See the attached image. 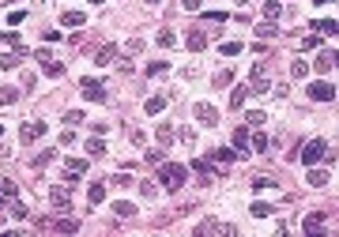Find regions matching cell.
<instances>
[{
	"label": "cell",
	"instance_id": "6da1fadb",
	"mask_svg": "<svg viewBox=\"0 0 339 237\" xmlns=\"http://www.w3.org/2000/svg\"><path fill=\"white\" fill-rule=\"evenodd\" d=\"M321 158H324V162H332L336 154L328 151V143H324V139H309V143L302 147V162H305V166H317Z\"/></svg>",
	"mask_w": 339,
	"mask_h": 237
},
{
	"label": "cell",
	"instance_id": "7a4b0ae2",
	"mask_svg": "<svg viewBox=\"0 0 339 237\" xmlns=\"http://www.w3.org/2000/svg\"><path fill=\"white\" fill-rule=\"evenodd\" d=\"M159 181L166 185V192H177V188L185 185V166H173V162H166V166L159 169Z\"/></svg>",
	"mask_w": 339,
	"mask_h": 237
},
{
	"label": "cell",
	"instance_id": "3957f363",
	"mask_svg": "<svg viewBox=\"0 0 339 237\" xmlns=\"http://www.w3.org/2000/svg\"><path fill=\"white\" fill-rule=\"evenodd\" d=\"M234 234V226L230 222H219V219H203L200 226H196V237H230Z\"/></svg>",
	"mask_w": 339,
	"mask_h": 237
},
{
	"label": "cell",
	"instance_id": "277c9868",
	"mask_svg": "<svg viewBox=\"0 0 339 237\" xmlns=\"http://www.w3.org/2000/svg\"><path fill=\"white\" fill-rule=\"evenodd\" d=\"M192 117L200 120L203 128H211V124H219V110H215L211 102H196V106H192Z\"/></svg>",
	"mask_w": 339,
	"mask_h": 237
},
{
	"label": "cell",
	"instance_id": "5b68a950",
	"mask_svg": "<svg viewBox=\"0 0 339 237\" xmlns=\"http://www.w3.org/2000/svg\"><path fill=\"white\" fill-rule=\"evenodd\" d=\"M45 132H49V124H42V120H30V124L19 128V143H38Z\"/></svg>",
	"mask_w": 339,
	"mask_h": 237
},
{
	"label": "cell",
	"instance_id": "8992f818",
	"mask_svg": "<svg viewBox=\"0 0 339 237\" xmlns=\"http://www.w3.org/2000/svg\"><path fill=\"white\" fill-rule=\"evenodd\" d=\"M49 203L57 207V211H68V207H72V188L68 185H53L49 188Z\"/></svg>",
	"mask_w": 339,
	"mask_h": 237
},
{
	"label": "cell",
	"instance_id": "52a82bcc",
	"mask_svg": "<svg viewBox=\"0 0 339 237\" xmlns=\"http://www.w3.org/2000/svg\"><path fill=\"white\" fill-rule=\"evenodd\" d=\"M309 98H313V102H332V98H336V87L321 79V83H313V87H309Z\"/></svg>",
	"mask_w": 339,
	"mask_h": 237
},
{
	"label": "cell",
	"instance_id": "ba28073f",
	"mask_svg": "<svg viewBox=\"0 0 339 237\" xmlns=\"http://www.w3.org/2000/svg\"><path fill=\"white\" fill-rule=\"evenodd\" d=\"M79 83H83V91H87V98H91V102H106V91H102V83H98L94 76L79 79Z\"/></svg>",
	"mask_w": 339,
	"mask_h": 237
},
{
	"label": "cell",
	"instance_id": "9c48e42d",
	"mask_svg": "<svg viewBox=\"0 0 339 237\" xmlns=\"http://www.w3.org/2000/svg\"><path fill=\"white\" fill-rule=\"evenodd\" d=\"M249 91H256V94H264V91H271V79L264 76V68L256 64V72H253V79H249Z\"/></svg>",
	"mask_w": 339,
	"mask_h": 237
},
{
	"label": "cell",
	"instance_id": "30bf717a",
	"mask_svg": "<svg viewBox=\"0 0 339 237\" xmlns=\"http://www.w3.org/2000/svg\"><path fill=\"white\" fill-rule=\"evenodd\" d=\"M237 158V147H219V151H211V162H219V166H226V162Z\"/></svg>",
	"mask_w": 339,
	"mask_h": 237
},
{
	"label": "cell",
	"instance_id": "8fae6325",
	"mask_svg": "<svg viewBox=\"0 0 339 237\" xmlns=\"http://www.w3.org/2000/svg\"><path fill=\"white\" fill-rule=\"evenodd\" d=\"M64 173H68V177H83V173H87V162L83 158H68L64 162Z\"/></svg>",
	"mask_w": 339,
	"mask_h": 237
},
{
	"label": "cell",
	"instance_id": "7c38bea8",
	"mask_svg": "<svg viewBox=\"0 0 339 237\" xmlns=\"http://www.w3.org/2000/svg\"><path fill=\"white\" fill-rule=\"evenodd\" d=\"M144 110L151 113V117H155V113H162V110H166V94H151V98L144 102Z\"/></svg>",
	"mask_w": 339,
	"mask_h": 237
},
{
	"label": "cell",
	"instance_id": "4fadbf2b",
	"mask_svg": "<svg viewBox=\"0 0 339 237\" xmlns=\"http://www.w3.org/2000/svg\"><path fill=\"white\" fill-rule=\"evenodd\" d=\"M87 200H91V203H94V207H98V203H102V200H106V181H94V185H91V188H87Z\"/></svg>",
	"mask_w": 339,
	"mask_h": 237
},
{
	"label": "cell",
	"instance_id": "5bb4252c",
	"mask_svg": "<svg viewBox=\"0 0 339 237\" xmlns=\"http://www.w3.org/2000/svg\"><path fill=\"white\" fill-rule=\"evenodd\" d=\"M302 230H305V234H317V230H324V215H305V222H302Z\"/></svg>",
	"mask_w": 339,
	"mask_h": 237
},
{
	"label": "cell",
	"instance_id": "9a60e30c",
	"mask_svg": "<svg viewBox=\"0 0 339 237\" xmlns=\"http://www.w3.org/2000/svg\"><path fill=\"white\" fill-rule=\"evenodd\" d=\"M249 98V87H237V91H230V110H241Z\"/></svg>",
	"mask_w": 339,
	"mask_h": 237
},
{
	"label": "cell",
	"instance_id": "2e32d148",
	"mask_svg": "<svg viewBox=\"0 0 339 237\" xmlns=\"http://www.w3.org/2000/svg\"><path fill=\"white\" fill-rule=\"evenodd\" d=\"M53 230H57V234H76L79 222L76 219H57V222H53Z\"/></svg>",
	"mask_w": 339,
	"mask_h": 237
},
{
	"label": "cell",
	"instance_id": "e0dca14e",
	"mask_svg": "<svg viewBox=\"0 0 339 237\" xmlns=\"http://www.w3.org/2000/svg\"><path fill=\"white\" fill-rule=\"evenodd\" d=\"M313 30H317V34H339V23H332V19H317Z\"/></svg>",
	"mask_w": 339,
	"mask_h": 237
},
{
	"label": "cell",
	"instance_id": "ac0fdd59",
	"mask_svg": "<svg viewBox=\"0 0 339 237\" xmlns=\"http://www.w3.org/2000/svg\"><path fill=\"white\" fill-rule=\"evenodd\" d=\"M19 102V87H0V106H11Z\"/></svg>",
	"mask_w": 339,
	"mask_h": 237
},
{
	"label": "cell",
	"instance_id": "d6986e66",
	"mask_svg": "<svg viewBox=\"0 0 339 237\" xmlns=\"http://www.w3.org/2000/svg\"><path fill=\"white\" fill-rule=\"evenodd\" d=\"M279 15H283V4H275V0H268V4H264V19H271V23H275Z\"/></svg>",
	"mask_w": 339,
	"mask_h": 237
},
{
	"label": "cell",
	"instance_id": "ffe728a7",
	"mask_svg": "<svg viewBox=\"0 0 339 237\" xmlns=\"http://www.w3.org/2000/svg\"><path fill=\"white\" fill-rule=\"evenodd\" d=\"M113 215H117V219H132V215H136V207L121 200V203H113Z\"/></svg>",
	"mask_w": 339,
	"mask_h": 237
},
{
	"label": "cell",
	"instance_id": "44dd1931",
	"mask_svg": "<svg viewBox=\"0 0 339 237\" xmlns=\"http://www.w3.org/2000/svg\"><path fill=\"white\" fill-rule=\"evenodd\" d=\"M0 200H8V203L15 200V185H11L8 177H0Z\"/></svg>",
	"mask_w": 339,
	"mask_h": 237
},
{
	"label": "cell",
	"instance_id": "7402d4cb",
	"mask_svg": "<svg viewBox=\"0 0 339 237\" xmlns=\"http://www.w3.org/2000/svg\"><path fill=\"white\" fill-rule=\"evenodd\" d=\"M309 185H313V188H324V185H328V173H324V169H309Z\"/></svg>",
	"mask_w": 339,
	"mask_h": 237
},
{
	"label": "cell",
	"instance_id": "603a6c76",
	"mask_svg": "<svg viewBox=\"0 0 339 237\" xmlns=\"http://www.w3.org/2000/svg\"><path fill=\"white\" fill-rule=\"evenodd\" d=\"M60 23H64V26H83L87 19L79 15V11H64V15H60Z\"/></svg>",
	"mask_w": 339,
	"mask_h": 237
},
{
	"label": "cell",
	"instance_id": "cb8c5ba5",
	"mask_svg": "<svg viewBox=\"0 0 339 237\" xmlns=\"http://www.w3.org/2000/svg\"><path fill=\"white\" fill-rule=\"evenodd\" d=\"M256 34H260V38H275V34H279V26L268 19V23H256Z\"/></svg>",
	"mask_w": 339,
	"mask_h": 237
},
{
	"label": "cell",
	"instance_id": "d4e9b609",
	"mask_svg": "<svg viewBox=\"0 0 339 237\" xmlns=\"http://www.w3.org/2000/svg\"><path fill=\"white\" fill-rule=\"evenodd\" d=\"M313 68L321 72V76H324V72H332V53H321V57L313 60Z\"/></svg>",
	"mask_w": 339,
	"mask_h": 237
},
{
	"label": "cell",
	"instance_id": "484cf974",
	"mask_svg": "<svg viewBox=\"0 0 339 237\" xmlns=\"http://www.w3.org/2000/svg\"><path fill=\"white\" fill-rule=\"evenodd\" d=\"M234 147H237V151H245V147H249V128H237V132H234Z\"/></svg>",
	"mask_w": 339,
	"mask_h": 237
},
{
	"label": "cell",
	"instance_id": "4316f807",
	"mask_svg": "<svg viewBox=\"0 0 339 237\" xmlns=\"http://www.w3.org/2000/svg\"><path fill=\"white\" fill-rule=\"evenodd\" d=\"M203 45H207V34H200V30H196L192 38H188V49H192V53H200Z\"/></svg>",
	"mask_w": 339,
	"mask_h": 237
},
{
	"label": "cell",
	"instance_id": "83f0119b",
	"mask_svg": "<svg viewBox=\"0 0 339 237\" xmlns=\"http://www.w3.org/2000/svg\"><path fill=\"white\" fill-rule=\"evenodd\" d=\"M219 53H222V57H237V53H241V42H222Z\"/></svg>",
	"mask_w": 339,
	"mask_h": 237
},
{
	"label": "cell",
	"instance_id": "f1b7e54d",
	"mask_svg": "<svg viewBox=\"0 0 339 237\" xmlns=\"http://www.w3.org/2000/svg\"><path fill=\"white\" fill-rule=\"evenodd\" d=\"M264 120H268V117H264L260 110H249V113H245V124H253V128H260Z\"/></svg>",
	"mask_w": 339,
	"mask_h": 237
},
{
	"label": "cell",
	"instance_id": "f546056e",
	"mask_svg": "<svg viewBox=\"0 0 339 237\" xmlns=\"http://www.w3.org/2000/svg\"><path fill=\"white\" fill-rule=\"evenodd\" d=\"M42 72H45V76H60L64 64H57V60H42Z\"/></svg>",
	"mask_w": 339,
	"mask_h": 237
},
{
	"label": "cell",
	"instance_id": "4dcf8cb0",
	"mask_svg": "<svg viewBox=\"0 0 339 237\" xmlns=\"http://www.w3.org/2000/svg\"><path fill=\"white\" fill-rule=\"evenodd\" d=\"M173 139H177V132H173L170 124H162L159 128V143H173Z\"/></svg>",
	"mask_w": 339,
	"mask_h": 237
},
{
	"label": "cell",
	"instance_id": "1f68e13d",
	"mask_svg": "<svg viewBox=\"0 0 339 237\" xmlns=\"http://www.w3.org/2000/svg\"><path fill=\"white\" fill-rule=\"evenodd\" d=\"M249 215H253V219H268L271 207H268V203H253V207H249Z\"/></svg>",
	"mask_w": 339,
	"mask_h": 237
},
{
	"label": "cell",
	"instance_id": "d6a6232c",
	"mask_svg": "<svg viewBox=\"0 0 339 237\" xmlns=\"http://www.w3.org/2000/svg\"><path fill=\"white\" fill-rule=\"evenodd\" d=\"M87 154H94V158H98V154H106V147H102L98 135H94V139H87Z\"/></svg>",
	"mask_w": 339,
	"mask_h": 237
},
{
	"label": "cell",
	"instance_id": "836d02e7",
	"mask_svg": "<svg viewBox=\"0 0 339 237\" xmlns=\"http://www.w3.org/2000/svg\"><path fill=\"white\" fill-rule=\"evenodd\" d=\"M19 57H23V53H8V57H0V68H19Z\"/></svg>",
	"mask_w": 339,
	"mask_h": 237
},
{
	"label": "cell",
	"instance_id": "e575fe53",
	"mask_svg": "<svg viewBox=\"0 0 339 237\" xmlns=\"http://www.w3.org/2000/svg\"><path fill=\"white\" fill-rule=\"evenodd\" d=\"M106 185H110V188H128L132 181H128V173H117V177H110Z\"/></svg>",
	"mask_w": 339,
	"mask_h": 237
},
{
	"label": "cell",
	"instance_id": "d590c367",
	"mask_svg": "<svg viewBox=\"0 0 339 237\" xmlns=\"http://www.w3.org/2000/svg\"><path fill=\"white\" fill-rule=\"evenodd\" d=\"M159 45H162V49H173V45H177V38H173L170 30H162V34H159Z\"/></svg>",
	"mask_w": 339,
	"mask_h": 237
},
{
	"label": "cell",
	"instance_id": "8d00e7d4",
	"mask_svg": "<svg viewBox=\"0 0 339 237\" xmlns=\"http://www.w3.org/2000/svg\"><path fill=\"white\" fill-rule=\"evenodd\" d=\"M305 72H309V64H305V60H294V64H290V76H294V79H302Z\"/></svg>",
	"mask_w": 339,
	"mask_h": 237
},
{
	"label": "cell",
	"instance_id": "74e56055",
	"mask_svg": "<svg viewBox=\"0 0 339 237\" xmlns=\"http://www.w3.org/2000/svg\"><path fill=\"white\" fill-rule=\"evenodd\" d=\"M64 124H83V110H68L64 113Z\"/></svg>",
	"mask_w": 339,
	"mask_h": 237
},
{
	"label": "cell",
	"instance_id": "f35d334b",
	"mask_svg": "<svg viewBox=\"0 0 339 237\" xmlns=\"http://www.w3.org/2000/svg\"><path fill=\"white\" fill-rule=\"evenodd\" d=\"M253 151H256V154L268 151V139H264V132H256V135H253Z\"/></svg>",
	"mask_w": 339,
	"mask_h": 237
},
{
	"label": "cell",
	"instance_id": "ab89813d",
	"mask_svg": "<svg viewBox=\"0 0 339 237\" xmlns=\"http://www.w3.org/2000/svg\"><path fill=\"white\" fill-rule=\"evenodd\" d=\"M298 45H302V49H317V45H321V38H317V34H305Z\"/></svg>",
	"mask_w": 339,
	"mask_h": 237
},
{
	"label": "cell",
	"instance_id": "60d3db41",
	"mask_svg": "<svg viewBox=\"0 0 339 237\" xmlns=\"http://www.w3.org/2000/svg\"><path fill=\"white\" fill-rule=\"evenodd\" d=\"M140 192H144V196H147V200H155V196H159V188H155V185H151V181H140Z\"/></svg>",
	"mask_w": 339,
	"mask_h": 237
},
{
	"label": "cell",
	"instance_id": "b9f144b4",
	"mask_svg": "<svg viewBox=\"0 0 339 237\" xmlns=\"http://www.w3.org/2000/svg\"><path fill=\"white\" fill-rule=\"evenodd\" d=\"M110 60H117V49H102L98 53V64H110Z\"/></svg>",
	"mask_w": 339,
	"mask_h": 237
},
{
	"label": "cell",
	"instance_id": "7bdbcfd3",
	"mask_svg": "<svg viewBox=\"0 0 339 237\" xmlns=\"http://www.w3.org/2000/svg\"><path fill=\"white\" fill-rule=\"evenodd\" d=\"M271 185H275L271 177H253V188H256V192H260V188H271Z\"/></svg>",
	"mask_w": 339,
	"mask_h": 237
},
{
	"label": "cell",
	"instance_id": "ee69618b",
	"mask_svg": "<svg viewBox=\"0 0 339 237\" xmlns=\"http://www.w3.org/2000/svg\"><path fill=\"white\" fill-rule=\"evenodd\" d=\"M125 49H128V53H140V49H144V38H128Z\"/></svg>",
	"mask_w": 339,
	"mask_h": 237
},
{
	"label": "cell",
	"instance_id": "f6af8a7d",
	"mask_svg": "<svg viewBox=\"0 0 339 237\" xmlns=\"http://www.w3.org/2000/svg\"><path fill=\"white\" fill-rule=\"evenodd\" d=\"M4 42H8L15 53H23V45H19V34H4Z\"/></svg>",
	"mask_w": 339,
	"mask_h": 237
},
{
	"label": "cell",
	"instance_id": "bcb514c9",
	"mask_svg": "<svg viewBox=\"0 0 339 237\" xmlns=\"http://www.w3.org/2000/svg\"><path fill=\"white\" fill-rule=\"evenodd\" d=\"M11 215H15V219H26V207L19 200H11Z\"/></svg>",
	"mask_w": 339,
	"mask_h": 237
},
{
	"label": "cell",
	"instance_id": "7dc6e473",
	"mask_svg": "<svg viewBox=\"0 0 339 237\" xmlns=\"http://www.w3.org/2000/svg\"><path fill=\"white\" fill-rule=\"evenodd\" d=\"M230 79H234V72H219V76H215V87H226Z\"/></svg>",
	"mask_w": 339,
	"mask_h": 237
},
{
	"label": "cell",
	"instance_id": "c3c4849f",
	"mask_svg": "<svg viewBox=\"0 0 339 237\" xmlns=\"http://www.w3.org/2000/svg\"><path fill=\"white\" fill-rule=\"evenodd\" d=\"M166 68H170V64H162V60H155V64L147 68V72H151V76H162V72H166Z\"/></svg>",
	"mask_w": 339,
	"mask_h": 237
},
{
	"label": "cell",
	"instance_id": "681fc988",
	"mask_svg": "<svg viewBox=\"0 0 339 237\" xmlns=\"http://www.w3.org/2000/svg\"><path fill=\"white\" fill-rule=\"evenodd\" d=\"M181 4H185L188 11H196V8H200V4H203V0H181Z\"/></svg>",
	"mask_w": 339,
	"mask_h": 237
},
{
	"label": "cell",
	"instance_id": "f907efd6",
	"mask_svg": "<svg viewBox=\"0 0 339 237\" xmlns=\"http://www.w3.org/2000/svg\"><path fill=\"white\" fill-rule=\"evenodd\" d=\"M332 68H339V53H332Z\"/></svg>",
	"mask_w": 339,
	"mask_h": 237
},
{
	"label": "cell",
	"instance_id": "816d5d0a",
	"mask_svg": "<svg viewBox=\"0 0 339 237\" xmlns=\"http://www.w3.org/2000/svg\"><path fill=\"white\" fill-rule=\"evenodd\" d=\"M91 4H106V0H91Z\"/></svg>",
	"mask_w": 339,
	"mask_h": 237
},
{
	"label": "cell",
	"instance_id": "f5cc1de1",
	"mask_svg": "<svg viewBox=\"0 0 339 237\" xmlns=\"http://www.w3.org/2000/svg\"><path fill=\"white\" fill-rule=\"evenodd\" d=\"M147 4H159V0H147Z\"/></svg>",
	"mask_w": 339,
	"mask_h": 237
},
{
	"label": "cell",
	"instance_id": "db71d44e",
	"mask_svg": "<svg viewBox=\"0 0 339 237\" xmlns=\"http://www.w3.org/2000/svg\"><path fill=\"white\" fill-rule=\"evenodd\" d=\"M0 135H4V128H0Z\"/></svg>",
	"mask_w": 339,
	"mask_h": 237
},
{
	"label": "cell",
	"instance_id": "11a10c76",
	"mask_svg": "<svg viewBox=\"0 0 339 237\" xmlns=\"http://www.w3.org/2000/svg\"><path fill=\"white\" fill-rule=\"evenodd\" d=\"M317 4H324V0H317Z\"/></svg>",
	"mask_w": 339,
	"mask_h": 237
}]
</instances>
